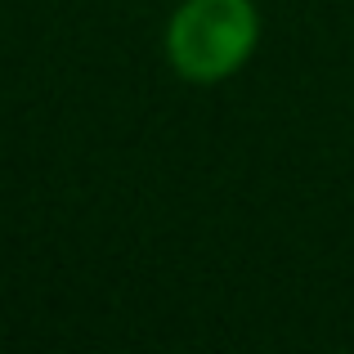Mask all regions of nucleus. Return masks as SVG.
I'll list each match as a JSON object with an SVG mask.
<instances>
[{
    "label": "nucleus",
    "mask_w": 354,
    "mask_h": 354,
    "mask_svg": "<svg viewBox=\"0 0 354 354\" xmlns=\"http://www.w3.org/2000/svg\"><path fill=\"white\" fill-rule=\"evenodd\" d=\"M166 63L180 81L220 86L238 77L260 45L256 0H180L166 23Z\"/></svg>",
    "instance_id": "1"
}]
</instances>
